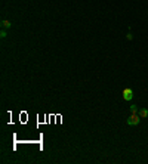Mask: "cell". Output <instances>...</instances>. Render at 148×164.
I'll return each instance as SVG.
<instances>
[{
	"instance_id": "obj_1",
	"label": "cell",
	"mask_w": 148,
	"mask_h": 164,
	"mask_svg": "<svg viewBox=\"0 0 148 164\" xmlns=\"http://www.w3.org/2000/svg\"><path fill=\"white\" fill-rule=\"evenodd\" d=\"M139 121H141V115L139 114H130L127 117V124L129 126H136V124H139Z\"/></svg>"
},
{
	"instance_id": "obj_2",
	"label": "cell",
	"mask_w": 148,
	"mask_h": 164,
	"mask_svg": "<svg viewBox=\"0 0 148 164\" xmlns=\"http://www.w3.org/2000/svg\"><path fill=\"white\" fill-rule=\"evenodd\" d=\"M123 99L125 101H132L133 99V90L130 87H127V89L123 90Z\"/></svg>"
},
{
	"instance_id": "obj_3",
	"label": "cell",
	"mask_w": 148,
	"mask_h": 164,
	"mask_svg": "<svg viewBox=\"0 0 148 164\" xmlns=\"http://www.w3.org/2000/svg\"><path fill=\"white\" fill-rule=\"evenodd\" d=\"M0 25H2V30H9V28L12 27L11 21H8V19H2V22H0Z\"/></svg>"
},
{
	"instance_id": "obj_4",
	"label": "cell",
	"mask_w": 148,
	"mask_h": 164,
	"mask_svg": "<svg viewBox=\"0 0 148 164\" xmlns=\"http://www.w3.org/2000/svg\"><path fill=\"white\" fill-rule=\"evenodd\" d=\"M138 114L141 115V118H147V117H148V109H147V108H141Z\"/></svg>"
},
{
	"instance_id": "obj_5",
	"label": "cell",
	"mask_w": 148,
	"mask_h": 164,
	"mask_svg": "<svg viewBox=\"0 0 148 164\" xmlns=\"http://www.w3.org/2000/svg\"><path fill=\"white\" fill-rule=\"evenodd\" d=\"M130 112H132V114H138V112H139L138 105H130Z\"/></svg>"
},
{
	"instance_id": "obj_6",
	"label": "cell",
	"mask_w": 148,
	"mask_h": 164,
	"mask_svg": "<svg viewBox=\"0 0 148 164\" xmlns=\"http://www.w3.org/2000/svg\"><path fill=\"white\" fill-rule=\"evenodd\" d=\"M6 35H8L6 30H2V33H0V37H2V38H6Z\"/></svg>"
}]
</instances>
